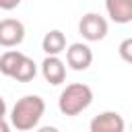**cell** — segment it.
<instances>
[{
    "label": "cell",
    "mask_w": 132,
    "mask_h": 132,
    "mask_svg": "<svg viewBox=\"0 0 132 132\" xmlns=\"http://www.w3.org/2000/svg\"><path fill=\"white\" fill-rule=\"evenodd\" d=\"M43 111H45V101L39 95H25L16 99L8 118H10V124L19 132H29L39 124Z\"/></svg>",
    "instance_id": "1"
},
{
    "label": "cell",
    "mask_w": 132,
    "mask_h": 132,
    "mask_svg": "<svg viewBox=\"0 0 132 132\" xmlns=\"http://www.w3.org/2000/svg\"><path fill=\"white\" fill-rule=\"evenodd\" d=\"M93 103V91L89 85L85 82H72V85H66V89L60 93V99H58V107L64 116L72 118V116H78L80 111H85L89 105Z\"/></svg>",
    "instance_id": "2"
},
{
    "label": "cell",
    "mask_w": 132,
    "mask_h": 132,
    "mask_svg": "<svg viewBox=\"0 0 132 132\" xmlns=\"http://www.w3.org/2000/svg\"><path fill=\"white\" fill-rule=\"evenodd\" d=\"M78 31L87 41H101L107 35V21L97 12H87L78 23Z\"/></svg>",
    "instance_id": "3"
},
{
    "label": "cell",
    "mask_w": 132,
    "mask_h": 132,
    "mask_svg": "<svg viewBox=\"0 0 132 132\" xmlns=\"http://www.w3.org/2000/svg\"><path fill=\"white\" fill-rule=\"evenodd\" d=\"M25 39V25L19 19H2L0 21V45L14 47Z\"/></svg>",
    "instance_id": "4"
},
{
    "label": "cell",
    "mask_w": 132,
    "mask_h": 132,
    "mask_svg": "<svg viewBox=\"0 0 132 132\" xmlns=\"http://www.w3.org/2000/svg\"><path fill=\"white\" fill-rule=\"evenodd\" d=\"M89 130L91 132H124L126 122L118 111H101L91 120Z\"/></svg>",
    "instance_id": "5"
},
{
    "label": "cell",
    "mask_w": 132,
    "mask_h": 132,
    "mask_svg": "<svg viewBox=\"0 0 132 132\" xmlns=\"http://www.w3.org/2000/svg\"><path fill=\"white\" fill-rule=\"evenodd\" d=\"M93 62V52L87 43H72L68 50H66V64L80 72V70H87Z\"/></svg>",
    "instance_id": "6"
},
{
    "label": "cell",
    "mask_w": 132,
    "mask_h": 132,
    "mask_svg": "<svg viewBox=\"0 0 132 132\" xmlns=\"http://www.w3.org/2000/svg\"><path fill=\"white\" fill-rule=\"evenodd\" d=\"M41 74L50 85H62L66 78V64L58 56H45L41 62Z\"/></svg>",
    "instance_id": "7"
},
{
    "label": "cell",
    "mask_w": 132,
    "mask_h": 132,
    "mask_svg": "<svg viewBox=\"0 0 132 132\" xmlns=\"http://www.w3.org/2000/svg\"><path fill=\"white\" fill-rule=\"evenodd\" d=\"M105 10L118 25L132 23V0H105Z\"/></svg>",
    "instance_id": "8"
},
{
    "label": "cell",
    "mask_w": 132,
    "mask_h": 132,
    "mask_svg": "<svg viewBox=\"0 0 132 132\" xmlns=\"http://www.w3.org/2000/svg\"><path fill=\"white\" fill-rule=\"evenodd\" d=\"M41 50L47 54V56H58L62 52H66V35L60 31V29H52L43 35V41H41Z\"/></svg>",
    "instance_id": "9"
},
{
    "label": "cell",
    "mask_w": 132,
    "mask_h": 132,
    "mask_svg": "<svg viewBox=\"0 0 132 132\" xmlns=\"http://www.w3.org/2000/svg\"><path fill=\"white\" fill-rule=\"evenodd\" d=\"M23 56H25V54H23V52H16V50L4 52V54L0 56V72H2L4 76H10V78H12V74L16 72Z\"/></svg>",
    "instance_id": "10"
},
{
    "label": "cell",
    "mask_w": 132,
    "mask_h": 132,
    "mask_svg": "<svg viewBox=\"0 0 132 132\" xmlns=\"http://www.w3.org/2000/svg\"><path fill=\"white\" fill-rule=\"evenodd\" d=\"M35 74H37V66H35V62H33L29 56H23V60H21L16 72L12 74V78H16L19 82H29V80L35 78Z\"/></svg>",
    "instance_id": "11"
},
{
    "label": "cell",
    "mask_w": 132,
    "mask_h": 132,
    "mask_svg": "<svg viewBox=\"0 0 132 132\" xmlns=\"http://www.w3.org/2000/svg\"><path fill=\"white\" fill-rule=\"evenodd\" d=\"M118 54H120V58H122L124 62L132 64V37H126V39L118 45Z\"/></svg>",
    "instance_id": "12"
},
{
    "label": "cell",
    "mask_w": 132,
    "mask_h": 132,
    "mask_svg": "<svg viewBox=\"0 0 132 132\" xmlns=\"http://www.w3.org/2000/svg\"><path fill=\"white\" fill-rule=\"evenodd\" d=\"M21 4V0H0V8L2 10H12Z\"/></svg>",
    "instance_id": "13"
},
{
    "label": "cell",
    "mask_w": 132,
    "mask_h": 132,
    "mask_svg": "<svg viewBox=\"0 0 132 132\" xmlns=\"http://www.w3.org/2000/svg\"><path fill=\"white\" fill-rule=\"evenodd\" d=\"M0 130H2V132H10V124H8L6 116H2V122H0Z\"/></svg>",
    "instance_id": "14"
},
{
    "label": "cell",
    "mask_w": 132,
    "mask_h": 132,
    "mask_svg": "<svg viewBox=\"0 0 132 132\" xmlns=\"http://www.w3.org/2000/svg\"><path fill=\"white\" fill-rule=\"evenodd\" d=\"M37 132H60V130H58L56 126H41Z\"/></svg>",
    "instance_id": "15"
},
{
    "label": "cell",
    "mask_w": 132,
    "mask_h": 132,
    "mask_svg": "<svg viewBox=\"0 0 132 132\" xmlns=\"http://www.w3.org/2000/svg\"><path fill=\"white\" fill-rule=\"evenodd\" d=\"M130 132H132V124H130Z\"/></svg>",
    "instance_id": "16"
}]
</instances>
